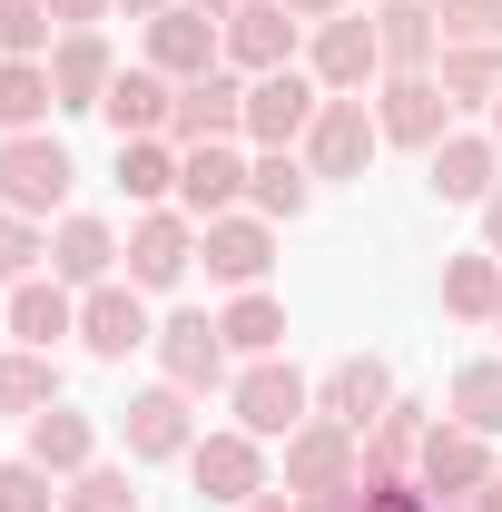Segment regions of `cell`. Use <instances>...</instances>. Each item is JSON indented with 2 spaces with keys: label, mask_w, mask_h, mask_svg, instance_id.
Returning a JSON list of instances; mask_svg holds the SVG:
<instances>
[{
  "label": "cell",
  "mask_w": 502,
  "mask_h": 512,
  "mask_svg": "<svg viewBox=\"0 0 502 512\" xmlns=\"http://www.w3.org/2000/svg\"><path fill=\"white\" fill-rule=\"evenodd\" d=\"M463 512H502V473H493V483H483V493H473Z\"/></svg>",
  "instance_id": "obj_47"
},
{
  "label": "cell",
  "mask_w": 502,
  "mask_h": 512,
  "mask_svg": "<svg viewBox=\"0 0 502 512\" xmlns=\"http://www.w3.org/2000/svg\"><path fill=\"white\" fill-rule=\"evenodd\" d=\"M168 109H178V79L148 69V60H128L109 79V99H99V119L119 128V138H168Z\"/></svg>",
  "instance_id": "obj_23"
},
{
  "label": "cell",
  "mask_w": 502,
  "mask_h": 512,
  "mask_svg": "<svg viewBox=\"0 0 502 512\" xmlns=\"http://www.w3.org/2000/svg\"><path fill=\"white\" fill-rule=\"evenodd\" d=\"M148 355H158V375L178 384V394H227V384H237L227 335H217V316H197V306L158 325V345H148Z\"/></svg>",
  "instance_id": "obj_11"
},
{
  "label": "cell",
  "mask_w": 502,
  "mask_h": 512,
  "mask_svg": "<svg viewBox=\"0 0 502 512\" xmlns=\"http://www.w3.org/2000/svg\"><path fill=\"white\" fill-rule=\"evenodd\" d=\"M483 247L502 256V178H493V197H483Z\"/></svg>",
  "instance_id": "obj_44"
},
{
  "label": "cell",
  "mask_w": 502,
  "mask_h": 512,
  "mask_svg": "<svg viewBox=\"0 0 502 512\" xmlns=\"http://www.w3.org/2000/svg\"><path fill=\"white\" fill-rule=\"evenodd\" d=\"M188 483H197V503H217V512H237V503H256V493H276V483H266V444H256L247 424L197 434V444H188Z\"/></svg>",
  "instance_id": "obj_5"
},
{
  "label": "cell",
  "mask_w": 502,
  "mask_h": 512,
  "mask_svg": "<svg viewBox=\"0 0 502 512\" xmlns=\"http://www.w3.org/2000/svg\"><path fill=\"white\" fill-rule=\"evenodd\" d=\"M375 40H384V79H414V69L443 60V10H434V0H384Z\"/></svg>",
  "instance_id": "obj_24"
},
{
  "label": "cell",
  "mask_w": 502,
  "mask_h": 512,
  "mask_svg": "<svg viewBox=\"0 0 502 512\" xmlns=\"http://www.w3.org/2000/svg\"><path fill=\"white\" fill-rule=\"evenodd\" d=\"M443 50H502V0H434Z\"/></svg>",
  "instance_id": "obj_39"
},
{
  "label": "cell",
  "mask_w": 502,
  "mask_h": 512,
  "mask_svg": "<svg viewBox=\"0 0 502 512\" xmlns=\"http://www.w3.org/2000/svg\"><path fill=\"white\" fill-rule=\"evenodd\" d=\"M0 335L50 355L60 335H79V286H60L50 266H40V276H20V286H10V306H0Z\"/></svg>",
  "instance_id": "obj_20"
},
{
  "label": "cell",
  "mask_w": 502,
  "mask_h": 512,
  "mask_svg": "<svg viewBox=\"0 0 502 512\" xmlns=\"http://www.w3.org/2000/svg\"><path fill=\"white\" fill-rule=\"evenodd\" d=\"M69 178H79V158H69L50 128H20V138H0V207H10V217H40V227H60V217H69Z\"/></svg>",
  "instance_id": "obj_1"
},
{
  "label": "cell",
  "mask_w": 502,
  "mask_h": 512,
  "mask_svg": "<svg viewBox=\"0 0 502 512\" xmlns=\"http://www.w3.org/2000/svg\"><path fill=\"white\" fill-rule=\"evenodd\" d=\"M502 306V256L493 247H473V256H443V316H463V325H493Z\"/></svg>",
  "instance_id": "obj_31"
},
{
  "label": "cell",
  "mask_w": 502,
  "mask_h": 512,
  "mask_svg": "<svg viewBox=\"0 0 502 512\" xmlns=\"http://www.w3.org/2000/svg\"><path fill=\"white\" fill-rule=\"evenodd\" d=\"M247 207L256 217H306L315 207V168H306V148H256V168H247Z\"/></svg>",
  "instance_id": "obj_28"
},
{
  "label": "cell",
  "mask_w": 502,
  "mask_h": 512,
  "mask_svg": "<svg viewBox=\"0 0 502 512\" xmlns=\"http://www.w3.org/2000/svg\"><path fill=\"white\" fill-rule=\"evenodd\" d=\"M434 79H443L453 109H493V99H502V50H443Z\"/></svg>",
  "instance_id": "obj_35"
},
{
  "label": "cell",
  "mask_w": 502,
  "mask_h": 512,
  "mask_svg": "<svg viewBox=\"0 0 502 512\" xmlns=\"http://www.w3.org/2000/svg\"><path fill=\"white\" fill-rule=\"evenodd\" d=\"M168 138H178V148H217V138H247V79H237L227 60H217V69H197V79H178Z\"/></svg>",
  "instance_id": "obj_12"
},
{
  "label": "cell",
  "mask_w": 502,
  "mask_h": 512,
  "mask_svg": "<svg viewBox=\"0 0 502 512\" xmlns=\"http://www.w3.org/2000/svg\"><path fill=\"white\" fill-rule=\"evenodd\" d=\"M178 138H119V188L138 207H178Z\"/></svg>",
  "instance_id": "obj_30"
},
{
  "label": "cell",
  "mask_w": 502,
  "mask_h": 512,
  "mask_svg": "<svg viewBox=\"0 0 502 512\" xmlns=\"http://www.w3.org/2000/svg\"><path fill=\"white\" fill-rule=\"evenodd\" d=\"M79 345H89L99 365H128L138 345H158V316H148V296H138L128 276L89 286V296H79Z\"/></svg>",
  "instance_id": "obj_15"
},
{
  "label": "cell",
  "mask_w": 502,
  "mask_h": 512,
  "mask_svg": "<svg viewBox=\"0 0 502 512\" xmlns=\"http://www.w3.org/2000/svg\"><path fill=\"white\" fill-rule=\"evenodd\" d=\"M345 483H365V434L335 414H306L286 434V493H345Z\"/></svg>",
  "instance_id": "obj_9"
},
{
  "label": "cell",
  "mask_w": 502,
  "mask_h": 512,
  "mask_svg": "<svg viewBox=\"0 0 502 512\" xmlns=\"http://www.w3.org/2000/svg\"><path fill=\"white\" fill-rule=\"evenodd\" d=\"M60 512H138V483H128V463H109V453H99V463H89V473L60 493Z\"/></svg>",
  "instance_id": "obj_37"
},
{
  "label": "cell",
  "mask_w": 502,
  "mask_h": 512,
  "mask_svg": "<svg viewBox=\"0 0 502 512\" xmlns=\"http://www.w3.org/2000/svg\"><path fill=\"white\" fill-rule=\"evenodd\" d=\"M217 40H227V69H237V79H266V69L306 60V20H296L286 0H237V10L217 20Z\"/></svg>",
  "instance_id": "obj_6"
},
{
  "label": "cell",
  "mask_w": 502,
  "mask_h": 512,
  "mask_svg": "<svg viewBox=\"0 0 502 512\" xmlns=\"http://www.w3.org/2000/svg\"><path fill=\"white\" fill-rule=\"evenodd\" d=\"M493 178H502V138L493 128H453L434 158H424V188H434L443 207H483Z\"/></svg>",
  "instance_id": "obj_19"
},
{
  "label": "cell",
  "mask_w": 502,
  "mask_h": 512,
  "mask_svg": "<svg viewBox=\"0 0 502 512\" xmlns=\"http://www.w3.org/2000/svg\"><path fill=\"white\" fill-rule=\"evenodd\" d=\"M188 266H197V217L188 207H138V227L119 237V276L138 296H168Z\"/></svg>",
  "instance_id": "obj_4"
},
{
  "label": "cell",
  "mask_w": 502,
  "mask_h": 512,
  "mask_svg": "<svg viewBox=\"0 0 502 512\" xmlns=\"http://www.w3.org/2000/svg\"><path fill=\"white\" fill-rule=\"evenodd\" d=\"M109 10H119V0H50V20H60V30H99Z\"/></svg>",
  "instance_id": "obj_42"
},
{
  "label": "cell",
  "mask_w": 502,
  "mask_h": 512,
  "mask_svg": "<svg viewBox=\"0 0 502 512\" xmlns=\"http://www.w3.org/2000/svg\"><path fill=\"white\" fill-rule=\"evenodd\" d=\"M493 434H473V424H453V414H434V434H424V463H414V483L424 493H443V503H473L483 483H493Z\"/></svg>",
  "instance_id": "obj_14"
},
{
  "label": "cell",
  "mask_w": 502,
  "mask_h": 512,
  "mask_svg": "<svg viewBox=\"0 0 502 512\" xmlns=\"http://www.w3.org/2000/svg\"><path fill=\"white\" fill-rule=\"evenodd\" d=\"M384 158V128H375V99H325L306 128V168L315 188H335V178H365Z\"/></svg>",
  "instance_id": "obj_7"
},
{
  "label": "cell",
  "mask_w": 502,
  "mask_h": 512,
  "mask_svg": "<svg viewBox=\"0 0 502 512\" xmlns=\"http://www.w3.org/2000/svg\"><path fill=\"white\" fill-rule=\"evenodd\" d=\"M138 60L168 69V79H197V69L227 60V40H217V20L207 10H188V0H168L158 20H138Z\"/></svg>",
  "instance_id": "obj_17"
},
{
  "label": "cell",
  "mask_w": 502,
  "mask_h": 512,
  "mask_svg": "<svg viewBox=\"0 0 502 512\" xmlns=\"http://www.w3.org/2000/svg\"><path fill=\"white\" fill-rule=\"evenodd\" d=\"M227 414L247 424L256 444H286V434L315 414V384L296 375L286 355H256V365H237V384H227Z\"/></svg>",
  "instance_id": "obj_3"
},
{
  "label": "cell",
  "mask_w": 502,
  "mask_h": 512,
  "mask_svg": "<svg viewBox=\"0 0 502 512\" xmlns=\"http://www.w3.org/2000/svg\"><path fill=\"white\" fill-rule=\"evenodd\" d=\"M424 434H434V414H424L414 394H394L375 424H365V483H414V463H424Z\"/></svg>",
  "instance_id": "obj_21"
},
{
  "label": "cell",
  "mask_w": 502,
  "mask_h": 512,
  "mask_svg": "<svg viewBox=\"0 0 502 512\" xmlns=\"http://www.w3.org/2000/svg\"><path fill=\"white\" fill-rule=\"evenodd\" d=\"M315 109H325V89H315V69H266V79H247V148H306Z\"/></svg>",
  "instance_id": "obj_10"
},
{
  "label": "cell",
  "mask_w": 502,
  "mask_h": 512,
  "mask_svg": "<svg viewBox=\"0 0 502 512\" xmlns=\"http://www.w3.org/2000/svg\"><path fill=\"white\" fill-rule=\"evenodd\" d=\"M247 148H237V138H217V148H188V158H178V207H188L197 227H207V217H237V207H247Z\"/></svg>",
  "instance_id": "obj_18"
},
{
  "label": "cell",
  "mask_w": 502,
  "mask_h": 512,
  "mask_svg": "<svg viewBox=\"0 0 502 512\" xmlns=\"http://www.w3.org/2000/svg\"><path fill=\"white\" fill-rule=\"evenodd\" d=\"M296 512H355V483L345 493H296Z\"/></svg>",
  "instance_id": "obj_43"
},
{
  "label": "cell",
  "mask_w": 502,
  "mask_h": 512,
  "mask_svg": "<svg viewBox=\"0 0 502 512\" xmlns=\"http://www.w3.org/2000/svg\"><path fill=\"white\" fill-rule=\"evenodd\" d=\"M60 404V365L40 355V345H0V414H50Z\"/></svg>",
  "instance_id": "obj_32"
},
{
  "label": "cell",
  "mask_w": 502,
  "mask_h": 512,
  "mask_svg": "<svg viewBox=\"0 0 502 512\" xmlns=\"http://www.w3.org/2000/svg\"><path fill=\"white\" fill-rule=\"evenodd\" d=\"M40 266H50V227L0 207V286H20V276H40Z\"/></svg>",
  "instance_id": "obj_38"
},
{
  "label": "cell",
  "mask_w": 502,
  "mask_h": 512,
  "mask_svg": "<svg viewBox=\"0 0 502 512\" xmlns=\"http://www.w3.org/2000/svg\"><path fill=\"white\" fill-rule=\"evenodd\" d=\"M355 512H434L424 483H355Z\"/></svg>",
  "instance_id": "obj_41"
},
{
  "label": "cell",
  "mask_w": 502,
  "mask_h": 512,
  "mask_svg": "<svg viewBox=\"0 0 502 512\" xmlns=\"http://www.w3.org/2000/svg\"><path fill=\"white\" fill-rule=\"evenodd\" d=\"M30 463H40V473H60V483H79V473H89V463H99V424H89V414H79V404H50V414H30Z\"/></svg>",
  "instance_id": "obj_26"
},
{
  "label": "cell",
  "mask_w": 502,
  "mask_h": 512,
  "mask_svg": "<svg viewBox=\"0 0 502 512\" xmlns=\"http://www.w3.org/2000/svg\"><path fill=\"white\" fill-rule=\"evenodd\" d=\"M453 424H473V434H502V355H473L463 375H453Z\"/></svg>",
  "instance_id": "obj_34"
},
{
  "label": "cell",
  "mask_w": 502,
  "mask_h": 512,
  "mask_svg": "<svg viewBox=\"0 0 502 512\" xmlns=\"http://www.w3.org/2000/svg\"><path fill=\"white\" fill-rule=\"evenodd\" d=\"M109 79H119V50H109L99 30H60V50H50V89H60V109H99Z\"/></svg>",
  "instance_id": "obj_25"
},
{
  "label": "cell",
  "mask_w": 502,
  "mask_h": 512,
  "mask_svg": "<svg viewBox=\"0 0 502 512\" xmlns=\"http://www.w3.org/2000/svg\"><path fill=\"white\" fill-rule=\"evenodd\" d=\"M188 10H207V20H227V10H237V0H188Z\"/></svg>",
  "instance_id": "obj_49"
},
{
  "label": "cell",
  "mask_w": 502,
  "mask_h": 512,
  "mask_svg": "<svg viewBox=\"0 0 502 512\" xmlns=\"http://www.w3.org/2000/svg\"><path fill=\"white\" fill-rule=\"evenodd\" d=\"M119 444H128V463H188V444H197V394H178L168 375L138 384L128 414H119Z\"/></svg>",
  "instance_id": "obj_8"
},
{
  "label": "cell",
  "mask_w": 502,
  "mask_h": 512,
  "mask_svg": "<svg viewBox=\"0 0 502 512\" xmlns=\"http://www.w3.org/2000/svg\"><path fill=\"white\" fill-rule=\"evenodd\" d=\"M493 335H502V306H493Z\"/></svg>",
  "instance_id": "obj_51"
},
{
  "label": "cell",
  "mask_w": 502,
  "mask_h": 512,
  "mask_svg": "<svg viewBox=\"0 0 502 512\" xmlns=\"http://www.w3.org/2000/svg\"><path fill=\"white\" fill-rule=\"evenodd\" d=\"M119 10H128V20H158V10H168V0H119Z\"/></svg>",
  "instance_id": "obj_48"
},
{
  "label": "cell",
  "mask_w": 502,
  "mask_h": 512,
  "mask_svg": "<svg viewBox=\"0 0 502 512\" xmlns=\"http://www.w3.org/2000/svg\"><path fill=\"white\" fill-rule=\"evenodd\" d=\"M306 69L325 99H365V89H384V40L365 10H335V20H315L306 30Z\"/></svg>",
  "instance_id": "obj_2"
},
{
  "label": "cell",
  "mask_w": 502,
  "mask_h": 512,
  "mask_svg": "<svg viewBox=\"0 0 502 512\" xmlns=\"http://www.w3.org/2000/svg\"><path fill=\"white\" fill-rule=\"evenodd\" d=\"M286 10H296V20L315 30V20H335V10H355V0H286Z\"/></svg>",
  "instance_id": "obj_45"
},
{
  "label": "cell",
  "mask_w": 502,
  "mask_h": 512,
  "mask_svg": "<svg viewBox=\"0 0 502 512\" xmlns=\"http://www.w3.org/2000/svg\"><path fill=\"white\" fill-rule=\"evenodd\" d=\"M197 266L217 276V286H266V266H276V217H256V207H237V217H207L197 227Z\"/></svg>",
  "instance_id": "obj_13"
},
{
  "label": "cell",
  "mask_w": 502,
  "mask_h": 512,
  "mask_svg": "<svg viewBox=\"0 0 502 512\" xmlns=\"http://www.w3.org/2000/svg\"><path fill=\"white\" fill-rule=\"evenodd\" d=\"M50 109H60L50 60H0V138H20V128H50Z\"/></svg>",
  "instance_id": "obj_33"
},
{
  "label": "cell",
  "mask_w": 502,
  "mask_h": 512,
  "mask_svg": "<svg viewBox=\"0 0 502 512\" xmlns=\"http://www.w3.org/2000/svg\"><path fill=\"white\" fill-rule=\"evenodd\" d=\"M375 128H384V148H424V158H434L443 138H453V99H443V79H434V69L384 79V89H375Z\"/></svg>",
  "instance_id": "obj_16"
},
{
  "label": "cell",
  "mask_w": 502,
  "mask_h": 512,
  "mask_svg": "<svg viewBox=\"0 0 502 512\" xmlns=\"http://www.w3.org/2000/svg\"><path fill=\"white\" fill-rule=\"evenodd\" d=\"M60 473H40V463H30V453H10V463H0V512H60Z\"/></svg>",
  "instance_id": "obj_40"
},
{
  "label": "cell",
  "mask_w": 502,
  "mask_h": 512,
  "mask_svg": "<svg viewBox=\"0 0 502 512\" xmlns=\"http://www.w3.org/2000/svg\"><path fill=\"white\" fill-rule=\"evenodd\" d=\"M217 335H227V355H237V365H256V355H286V306H276L266 286H247V296H227Z\"/></svg>",
  "instance_id": "obj_29"
},
{
  "label": "cell",
  "mask_w": 502,
  "mask_h": 512,
  "mask_svg": "<svg viewBox=\"0 0 502 512\" xmlns=\"http://www.w3.org/2000/svg\"><path fill=\"white\" fill-rule=\"evenodd\" d=\"M50 276H60V286H79V296H89V286H109V276H119V227L69 207L60 227H50Z\"/></svg>",
  "instance_id": "obj_22"
},
{
  "label": "cell",
  "mask_w": 502,
  "mask_h": 512,
  "mask_svg": "<svg viewBox=\"0 0 502 512\" xmlns=\"http://www.w3.org/2000/svg\"><path fill=\"white\" fill-rule=\"evenodd\" d=\"M384 404H394V375H384L375 355H345V365H325V384H315V414H335V424H375Z\"/></svg>",
  "instance_id": "obj_27"
},
{
  "label": "cell",
  "mask_w": 502,
  "mask_h": 512,
  "mask_svg": "<svg viewBox=\"0 0 502 512\" xmlns=\"http://www.w3.org/2000/svg\"><path fill=\"white\" fill-rule=\"evenodd\" d=\"M50 50H60L50 0H0V60H50Z\"/></svg>",
  "instance_id": "obj_36"
},
{
  "label": "cell",
  "mask_w": 502,
  "mask_h": 512,
  "mask_svg": "<svg viewBox=\"0 0 502 512\" xmlns=\"http://www.w3.org/2000/svg\"><path fill=\"white\" fill-rule=\"evenodd\" d=\"M483 128H493V138H502V99H493V109H483Z\"/></svg>",
  "instance_id": "obj_50"
},
{
  "label": "cell",
  "mask_w": 502,
  "mask_h": 512,
  "mask_svg": "<svg viewBox=\"0 0 502 512\" xmlns=\"http://www.w3.org/2000/svg\"><path fill=\"white\" fill-rule=\"evenodd\" d=\"M237 512H296V493L276 483V493H256V503H237Z\"/></svg>",
  "instance_id": "obj_46"
}]
</instances>
